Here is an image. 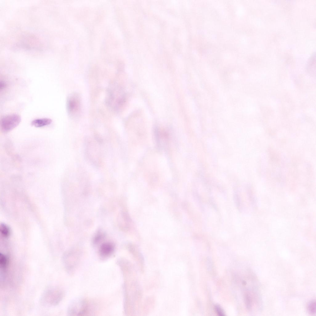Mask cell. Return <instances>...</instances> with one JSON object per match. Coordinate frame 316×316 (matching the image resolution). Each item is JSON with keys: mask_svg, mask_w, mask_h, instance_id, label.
<instances>
[{"mask_svg": "<svg viewBox=\"0 0 316 316\" xmlns=\"http://www.w3.org/2000/svg\"><path fill=\"white\" fill-rule=\"evenodd\" d=\"M103 141L100 137L96 135L88 139L85 143V153L86 158L93 164L98 165L101 161L100 146Z\"/></svg>", "mask_w": 316, "mask_h": 316, "instance_id": "6da1fadb", "label": "cell"}, {"mask_svg": "<svg viewBox=\"0 0 316 316\" xmlns=\"http://www.w3.org/2000/svg\"><path fill=\"white\" fill-rule=\"evenodd\" d=\"M106 100L111 109L115 111L119 110L125 102L124 94L121 88L116 84L110 86L107 90Z\"/></svg>", "mask_w": 316, "mask_h": 316, "instance_id": "7a4b0ae2", "label": "cell"}, {"mask_svg": "<svg viewBox=\"0 0 316 316\" xmlns=\"http://www.w3.org/2000/svg\"><path fill=\"white\" fill-rule=\"evenodd\" d=\"M68 114L72 118L79 117L81 109V102L80 96L77 93L71 94L68 97L66 102Z\"/></svg>", "mask_w": 316, "mask_h": 316, "instance_id": "3957f363", "label": "cell"}, {"mask_svg": "<svg viewBox=\"0 0 316 316\" xmlns=\"http://www.w3.org/2000/svg\"><path fill=\"white\" fill-rule=\"evenodd\" d=\"M21 117L16 114L5 116L0 120V130L3 133L11 131L19 124L21 121Z\"/></svg>", "mask_w": 316, "mask_h": 316, "instance_id": "277c9868", "label": "cell"}, {"mask_svg": "<svg viewBox=\"0 0 316 316\" xmlns=\"http://www.w3.org/2000/svg\"><path fill=\"white\" fill-rule=\"evenodd\" d=\"M87 306L86 302L84 300L77 301L70 306L69 313L72 315H83L87 313Z\"/></svg>", "mask_w": 316, "mask_h": 316, "instance_id": "5b68a950", "label": "cell"}, {"mask_svg": "<svg viewBox=\"0 0 316 316\" xmlns=\"http://www.w3.org/2000/svg\"><path fill=\"white\" fill-rule=\"evenodd\" d=\"M114 249V244L110 242H106L100 246L99 253L100 256L104 258L109 257L113 252Z\"/></svg>", "mask_w": 316, "mask_h": 316, "instance_id": "8992f818", "label": "cell"}, {"mask_svg": "<svg viewBox=\"0 0 316 316\" xmlns=\"http://www.w3.org/2000/svg\"><path fill=\"white\" fill-rule=\"evenodd\" d=\"M52 122V119L49 118H37L32 121L31 125L36 127H41L50 125Z\"/></svg>", "mask_w": 316, "mask_h": 316, "instance_id": "52a82bcc", "label": "cell"}, {"mask_svg": "<svg viewBox=\"0 0 316 316\" xmlns=\"http://www.w3.org/2000/svg\"><path fill=\"white\" fill-rule=\"evenodd\" d=\"M8 264V259L7 256L5 255L0 253V265L1 272L2 274L5 272Z\"/></svg>", "mask_w": 316, "mask_h": 316, "instance_id": "ba28073f", "label": "cell"}, {"mask_svg": "<svg viewBox=\"0 0 316 316\" xmlns=\"http://www.w3.org/2000/svg\"><path fill=\"white\" fill-rule=\"evenodd\" d=\"M0 231L2 236L5 238L8 237L10 235V231L9 227L5 224H1Z\"/></svg>", "mask_w": 316, "mask_h": 316, "instance_id": "9c48e42d", "label": "cell"}, {"mask_svg": "<svg viewBox=\"0 0 316 316\" xmlns=\"http://www.w3.org/2000/svg\"><path fill=\"white\" fill-rule=\"evenodd\" d=\"M308 310L309 313L311 314H314L316 312V301L313 300L310 302L308 304Z\"/></svg>", "mask_w": 316, "mask_h": 316, "instance_id": "30bf717a", "label": "cell"}, {"mask_svg": "<svg viewBox=\"0 0 316 316\" xmlns=\"http://www.w3.org/2000/svg\"><path fill=\"white\" fill-rule=\"evenodd\" d=\"M104 235L101 232H98L94 238L93 242L94 243L97 244L99 243L103 238Z\"/></svg>", "mask_w": 316, "mask_h": 316, "instance_id": "8fae6325", "label": "cell"}, {"mask_svg": "<svg viewBox=\"0 0 316 316\" xmlns=\"http://www.w3.org/2000/svg\"><path fill=\"white\" fill-rule=\"evenodd\" d=\"M215 310L217 314L220 316H225V313L220 306L216 305L215 306Z\"/></svg>", "mask_w": 316, "mask_h": 316, "instance_id": "7c38bea8", "label": "cell"}, {"mask_svg": "<svg viewBox=\"0 0 316 316\" xmlns=\"http://www.w3.org/2000/svg\"><path fill=\"white\" fill-rule=\"evenodd\" d=\"M245 297V301L246 306L248 309H250L252 307V301L251 297L248 294H246Z\"/></svg>", "mask_w": 316, "mask_h": 316, "instance_id": "4fadbf2b", "label": "cell"}, {"mask_svg": "<svg viewBox=\"0 0 316 316\" xmlns=\"http://www.w3.org/2000/svg\"><path fill=\"white\" fill-rule=\"evenodd\" d=\"M6 84L4 81H0V88L1 90L4 89L6 87Z\"/></svg>", "mask_w": 316, "mask_h": 316, "instance_id": "5bb4252c", "label": "cell"}]
</instances>
